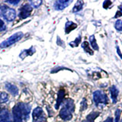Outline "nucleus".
Instances as JSON below:
<instances>
[{
    "label": "nucleus",
    "instance_id": "f257e3e1",
    "mask_svg": "<svg viewBox=\"0 0 122 122\" xmlns=\"http://www.w3.org/2000/svg\"><path fill=\"white\" fill-rule=\"evenodd\" d=\"M31 107L29 104L19 102L12 109V119L11 122H23L29 119V114Z\"/></svg>",
    "mask_w": 122,
    "mask_h": 122
},
{
    "label": "nucleus",
    "instance_id": "f03ea898",
    "mask_svg": "<svg viewBox=\"0 0 122 122\" xmlns=\"http://www.w3.org/2000/svg\"><path fill=\"white\" fill-rule=\"evenodd\" d=\"M75 105L71 98H67L63 103V107L60 112V117L63 121H70L72 117V112H74Z\"/></svg>",
    "mask_w": 122,
    "mask_h": 122
},
{
    "label": "nucleus",
    "instance_id": "7ed1b4c3",
    "mask_svg": "<svg viewBox=\"0 0 122 122\" xmlns=\"http://www.w3.org/2000/svg\"><path fill=\"white\" fill-rule=\"evenodd\" d=\"M0 15L7 21L11 22L16 18V11L5 5H0Z\"/></svg>",
    "mask_w": 122,
    "mask_h": 122
},
{
    "label": "nucleus",
    "instance_id": "20e7f679",
    "mask_svg": "<svg viewBox=\"0 0 122 122\" xmlns=\"http://www.w3.org/2000/svg\"><path fill=\"white\" fill-rule=\"evenodd\" d=\"M23 36H24V34H23L22 32H21V31L15 33L11 37H9V38H8V39L2 41V43L0 44V47H1V48L9 47H10V46L13 45L14 44L18 42L23 37Z\"/></svg>",
    "mask_w": 122,
    "mask_h": 122
},
{
    "label": "nucleus",
    "instance_id": "39448f33",
    "mask_svg": "<svg viewBox=\"0 0 122 122\" xmlns=\"http://www.w3.org/2000/svg\"><path fill=\"white\" fill-rule=\"evenodd\" d=\"M93 101L97 107L108 104V97L105 93L100 90L95 91L93 93Z\"/></svg>",
    "mask_w": 122,
    "mask_h": 122
},
{
    "label": "nucleus",
    "instance_id": "423d86ee",
    "mask_svg": "<svg viewBox=\"0 0 122 122\" xmlns=\"http://www.w3.org/2000/svg\"><path fill=\"white\" fill-rule=\"evenodd\" d=\"M33 115V122H46L47 118H46L45 114L43 109L41 107H37L34 108L32 113Z\"/></svg>",
    "mask_w": 122,
    "mask_h": 122
},
{
    "label": "nucleus",
    "instance_id": "0eeeda50",
    "mask_svg": "<svg viewBox=\"0 0 122 122\" xmlns=\"http://www.w3.org/2000/svg\"><path fill=\"white\" fill-rule=\"evenodd\" d=\"M33 8L30 6L29 4H25V5H23L21 9H20V11H19L18 16L21 19H25L27 18H28L30 14L32 12Z\"/></svg>",
    "mask_w": 122,
    "mask_h": 122
},
{
    "label": "nucleus",
    "instance_id": "6e6552de",
    "mask_svg": "<svg viewBox=\"0 0 122 122\" xmlns=\"http://www.w3.org/2000/svg\"><path fill=\"white\" fill-rule=\"evenodd\" d=\"M72 0H57L53 4V8L56 11H61L66 9L72 3Z\"/></svg>",
    "mask_w": 122,
    "mask_h": 122
},
{
    "label": "nucleus",
    "instance_id": "1a4fd4ad",
    "mask_svg": "<svg viewBox=\"0 0 122 122\" xmlns=\"http://www.w3.org/2000/svg\"><path fill=\"white\" fill-rule=\"evenodd\" d=\"M11 117L9 110L0 108V122H11Z\"/></svg>",
    "mask_w": 122,
    "mask_h": 122
},
{
    "label": "nucleus",
    "instance_id": "9d476101",
    "mask_svg": "<svg viewBox=\"0 0 122 122\" xmlns=\"http://www.w3.org/2000/svg\"><path fill=\"white\" fill-rule=\"evenodd\" d=\"M65 94H66V92H65L63 89H60L58 91V95H57V98H56V102L55 105L56 109H58L60 108V106L62 105V103L64 102Z\"/></svg>",
    "mask_w": 122,
    "mask_h": 122
},
{
    "label": "nucleus",
    "instance_id": "9b49d317",
    "mask_svg": "<svg viewBox=\"0 0 122 122\" xmlns=\"http://www.w3.org/2000/svg\"><path fill=\"white\" fill-rule=\"evenodd\" d=\"M5 87L11 95H14V96H16V95H18L19 93L18 88L16 86L13 85V84H11L9 82H6L5 85Z\"/></svg>",
    "mask_w": 122,
    "mask_h": 122
},
{
    "label": "nucleus",
    "instance_id": "f8f14e48",
    "mask_svg": "<svg viewBox=\"0 0 122 122\" xmlns=\"http://www.w3.org/2000/svg\"><path fill=\"white\" fill-rule=\"evenodd\" d=\"M34 53H35V49H34L33 47H31L29 49H26V50H24V51H22L21 53H20V55H19V57H20L21 59L24 60L26 56H32Z\"/></svg>",
    "mask_w": 122,
    "mask_h": 122
},
{
    "label": "nucleus",
    "instance_id": "ddd939ff",
    "mask_svg": "<svg viewBox=\"0 0 122 122\" xmlns=\"http://www.w3.org/2000/svg\"><path fill=\"white\" fill-rule=\"evenodd\" d=\"M76 28H77V25L76 23L70 21H67L66 25H65V33L66 34L70 33L72 30H73Z\"/></svg>",
    "mask_w": 122,
    "mask_h": 122
},
{
    "label": "nucleus",
    "instance_id": "4468645a",
    "mask_svg": "<svg viewBox=\"0 0 122 122\" xmlns=\"http://www.w3.org/2000/svg\"><path fill=\"white\" fill-rule=\"evenodd\" d=\"M110 93H111V98H112V102L115 104L117 102V98L118 95V89L116 88L115 86H112L110 88Z\"/></svg>",
    "mask_w": 122,
    "mask_h": 122
},
{
    "label": "nucleus",
    "instance_id": "2eb2a0df",
    "mask_svg": "<svg viewBox=\"0 0 122 122\" xmlns=\"http://www.w3.org/2000/svg\"><path fill=\"white\" fill-rule=\"evenodd\" d=\"M99 114H100V113L98 112H91L89 114H88L87 117H86V119L82 121V122H94L95 120L98 117Z\"/></svg>",
    "mask_w": 122,
    "mask_h": 122
},
{
    "label": "nucleus",
    "instance_id": "dca6fc26",
    "mask_svg": "<svg viewBox=\"0 0 122 122\" xmlns=\"http://www.w3.org/2000/svg\"><path fill=\"white\" fill-rule=\"evenodd\" d=\"M83 5H84V2L81 1V0H79V1H77L75 4L73 9H72V12L76 13V12H78V11H81L83 8Z\"/></svg>",
    "mask_w": 122,
    "mask_h": 122
},
{
    "label": "nucleus",
    "instance_id": "f3484780",
    "mask_svg": "<svg viewBox=\"0 0 122 122\" xmlns=\"http://www.w3.org/2000/svg\"><path fill=\"white\" fill-rule=\"evenodd\" d=\"M82 47L84 49V51H85V52L87 53H89V55H92H92L94 54L93 51L90 48V47H89V44L88 43L87 41H84L83 43L82 44Z\"/></svg>",
    "mask_w": 122,
    "mask_h": 122
},
{
    "label": "nucleus",
    "instance_id": "a211bd4d",
    "mask_svg": "<svg viewBox=\"0 0 122 122\" xmlns=\"http://www.w3.org/2000/svg\"><path fill=\"white\" fill-rule=\"evenodd\" d=\"M89 42H90L92 47L95 51H98V46L96 43V40H95V37L94 35H91L89 37Z\"/></svg>",
    "mask_w": 122,
    "mask_h": 122
},
{
    "label": "nucleus",
    "instance_id": "6ab92c4d",
    "mask_svg": "<svg viewBox=\"0 0 122 122\" xmlns=\"http://www.w3.org/2000/svg\"><path fill=\"white\" fill-rule=\"evenodd\" d=\"M9 95L6 92H0V104H2V103H5L9 101Z\"/></svg>",
    "mask_w": 122,
    "mask_h": 122
},
{
    "label": "nucleus",
    "instance_id": "aec40b11",
    "mask_svg": "<svg viewBox=\"0 0 122 122\" xmlns=\"http://www.w3.org/2000/svg\"><path fill=\"white\" fill-rule=\"evenodd\" d=\"M28 4L32 8L37 9V8H39L42 4V1L41 0H33V1H29Z\"/></svg>",
    "mask_w": 122,
    "mask_h": 122
},
{
    "label": "nucleus",
    "instance_id": "412c9836",
    "mask_svg": "<svg viewBox=\"0 0 122 122\" xmlns=\"http://www.w3.org/2000/svg\"><path fill=\"white\" fill-rule=\"evenodd\" d=\"M81 39H82V37H80V36L77 37H76V39H75L74 41L70 42V45L72 47H78L79 44V43L81 42Z\"/></svg>",
    "mask_w": 122,
    "mask_h": 122
},
{
    "label": "nucleus",
    "instance_id": "4be33fe9",
    "mask_svg": "<svg viewBox=\"0 0 122 122\" xmlns=\"http://www.w3.org/2000/svg\"><path fill=\"white\" fill-rule=\"evenodd\" d=\"M114 28L118 31H122V21L121 20H117L114 25Z\"/></svg>",
    "mask_w": 122,
    "mask_h": 122
},
{
    "label": "nucleus",
    "instance_id": "5701e85b",
    "mask_svg": "<svg viewBox=\"0 0 122 122\" xmlns=\"http://www.w3.org/2000/svg\"><path fill=\"white\" fill-rule=\"evenodd\" d=\"M114 114H115V121H114V122H120V118H121V109H117L115 111V113H114Z\"/></svg>",
    "mask_w": 122,
    "mask_h": 122
},
{
    "label": "nucleus",
    "instance_id": "b1692460",
    "mask_svg": "<svg viewBox=\"0 0 122 122\" xmlns=\"http://www.w3.org/2000/svg\"><path fill=\"white\" fill-rule=\"evenodd\" d=\"M87 108V102L86 98H83L81 102V111H85Z\"/></svg>",
    "mask_w": 122,
    "mask_h": 122
},
{
    "label": "nucleus",
    "instance_id": "393cba45",
    "mask_svg": "<svg viewBox=\"0 0 122 122\" xmlns=\"http://www.w3.org/2000/svg\"><path fill=\"white\" fill-rule=\"evenodd\" d=\"M112 2L111 1H109V0H106V1H105L104 2H103V8L104 9H108V7L112 5Z\"/></svg>",
    "mask_w": 122,
    "mask_h": 122
},
{
    "label": "nucleus",
    "instance_id": "a878e982",
    "mask_svg": "<svg viewBox=\"0 0 122 122\" xmlns=\"http://www.w3.org/2000/svg\"><path fill=\"white\" fill-rule=\"evenodd\" d=\"M6 29V26L5 24L4 23V21L0 18V31H3Z\"/></svg>",
    "mask_w": 122,
    "mask_h": 122
},
{
    "label": "nucleus",
    "instance_id": "bb28decb",
    "mask_svg": "<svg viewBox=\"0 0 122 122\" xmlns=\"http://www.w3.org/2000/svg\"><path fill=\"white\" fill-rule=\"evenodd\" d=\"M68 70L67 68H65V67H55L53 70H52L51 71V73H55V72H57L58 71H60V70Z\"/></svg>",
    "mask_w": 122,
    "mask_h": 122
},
{
    "label": "nucleus",
    "instance_id": "cd10ccee",
    "mask_svg": "<svg viewBox=\"0 0 122 122\" xmlns=\"http://www.w3.org/2000/svg\"><path fill=\"white\" fill-rule=\"evenodd\" d=\"M122 16V6H119V11H117V13L115 15V16H114V18H117L118 17H121Z\"/></svg>",
    "mask_w": 122,
    "mask_h": 122
},
{
    "label": "nucleus",
    "instance_id": "c85d7f7f",
    "mask_svg": "<svg viewBox=\"0 0 122 122\" xmlns=\"http://www.w3.org/2000/svg\"><path fill=\"white\" fill-rule=\"evenodd\" d=\"M5 2H7V3H9V4H11V5H18V4L20 2V1L19 0H15V1H5Z\"/></svg>",
    "mask_w": 122,
    "mask_h": 122
},
{
    "label": "nucleus",
    "instance_id": "c756f323",
    "mask_svg": "<svg viewBox=\"0 0 122 122\" xmlns=\"http://www.w3.org/2000/svg\"><path fill=\"white\" fill-rule=\"evenodd\" d=\"M117 54L119 55V56L122 59V53H121V51H120L119 47H118V46H117Z\"/></svg>",
    "mask_w": 122,
    "mask_h": 122
},
{
    "label": "nucleus",
    "instance_id": "7c9ffc66",
    "mask_svg": "<svg viewBox=\"0 0 122 122\" xmlns=\"http://www.w3.org/2000/svg\"><path fill=\"white\" fill-rule=\"evenodd\" d=\"M103 122H113V118L112 117H108L105 121H104Z\"/></svg>",
    "mask_w": 122,
    "mask_h": 122
},
{
    "label": "nucleus",
    "instance_id": "2f4dec72",
    "mask_svg": "<svg viewBox=\"0 0 122 122\" xmlns=\"http://www.w3.org/2000/svg\"><path fill=\"white\" fill-rule=\"evenodd\" d=\"M121 122H122V121H121Z\"/></svg>",
    "mask_w": 122,
    "mask_h": 122
}]
</instances>
